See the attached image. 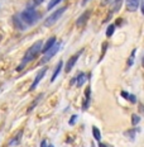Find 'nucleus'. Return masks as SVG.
I'll return each instance as SVG.
<instances>
[{"instance_id": "nucleus-6", "label": "nucleus", "mask_w": 144, "mask_h": 147, "mask_svg": "<svg viewBox=\"0 0 144 147\" xmlns=\"http://www.w3.org/2000/svg\"><path fill=\"white\" fill-rule=\"evenodd\" d=\"M47 67H43L42 70H39L38 72H37V75H35V79H34V81H33V84L30 85V88H29V90H34V89L37 88V85L39 84V81L42 80V79L44 78V75H46V72H47Z\"/></svg>"}, {"instance_id": "nucleus-18", "label": "nucleus", "mask_w": 144, "mask_h": 147, "mask_svg": "<svg viewBox=\"0 0 144 147\" xmlns=\"http://www.w3.org/2000/svg\"><path fill=\"white\" fill-rule=\"evenodd\" d=\"M114 32H115V24H110V26L108 27V29H106V36L111 37L113 34H114Z\"/></svg>"}, {"instance_id": "nucleus-4", "label": "nucleus", "mask_w": 144, "mask_h": 147, "mask_svg": "<svg viewBox=\"0 0 144 147\" xmlns=\"http://www.w3.org/2000/svg\"><path fill=\"white\" fill-rule=\"evenodd\" d=\"M66 7H62V8H60V9H57L56 11H54L53 14H51L50 17L47 18V19L44 20V27H51V26H53L54 23L57 22L58 19H60L61 17H62V14L66 11Z\"/></svg>"}, {"instance_id": "nucleus-24", "label": "nucleus", "mask_w": 144, "mask_h": 147, "mask_svg": "<svg viewBox=\"0 0 144 147\" xmlns=\"http://www.w3.org/2000/svg\"><path fill=\"white\" fill-rule=\"evenodd\" d=\"M115 0H102L101 1V5H109V4H113Z\"/></svg>"}, {"instance_id": "nucleus-2", "label": "nucleus", "mask_w": 144, "mask_h": 147, "mask_svg": "<svg viewBox=\"0 0 144 147\" xmlns=\"http://www.w3.org/2000/svg\"><path fill=\"white\" fill-rule=\"evenodd\" d=\"M19 18L23 23H27V26H33V24L39 19V14L37 13L34 9L29 8V9H27V10L22 11L19 15Z\"/></svg>"}, {"instance_id": "nucleus-23", "label": "nucleus", "mask_w": 144, "mask_h": 147, "mask_svg": "<svg viewBox=\"0 0 144 147\" xmlns=\"http://www.w3.org/2000/svg\"><path fill=\"white\" fill-rule=\"evenodd\" d=\"M44 0H32V4H33V7H37V5H39V4H42Z\"/></svg>"}, {"instance_id": "nucleus-15", "label": "nucleus", "mask_w": 144, "mask_h": 147, "mask_svg": "<svg viewBox=\"0 0 144 147\" xmlns=\"http://www.w3.org/2000/svg\"><path fill=\"white\" fill-rule=\"evenodd\" d=\"M42 98H43V94H41V95H39V96H38V98H37V99L34 100V102H33L32 104H30V105H29V108H28V110H27V113H30V112H32V110H33V109H34L35 107H37V104H38V103L42 100Z\"/></svg>"}, {"instance_id": "nucleus-21", "label": "nucleus", "mask_w": 144, "mask_h": 147, "mask_svg": "<svg viewBox=\"0 0 144 147\" xmlns=\"http://www.w3.org/2000/svg\"><path fill=\"white\" fill-rule=\"evenodd\" d=\"M41 147H53V145H50L47 140H43L41 142Z\"/></svg>"}, {"instance_id": "nucleus-28", "label": "nucleus", "mask_w": 144, "mask_h": 147, "mask_svg": "<svg viewBox=\"0 0 144 147\" xmlns=\"http://www.w3.org/2000/svg\"><path fill=\"white\" fill-rule=\"evenodd\" d=\"M121 96L125 98V99H128V96H129V93H127V91H121Z\"/></svg>"}, {"instance_id": "nucleus-5", "label": "nucleus", "mask_w": 144, "mask_h": 147, "mask_svg": "<svg viewBox=\"0 0 144 147\" xmlns=\"http://www.w3.org/2000/svg\"><path fill=\"white\" fill-rule=\"evenodd\" d=\"M82 52H84V50H80L77 53H75L73 55V56L71 57V59H70L68 61H67V63H66V67H65V72L66 74H68L70 71H71V70L73 69V66L76 65V62H77V60H78V57L81 56V53Z\"/></svg>"}, {"instance_id": "nucleus-17", "label": "nucleus", "mask_w": 144, "mask_h": 147, "mask_svg": "<svg viewBox=\"0 0 144 147\" xmlns=\"http://www.w3.org/2000/svg\"><path fill=\"white\" fill-rule=\"evenodd\" d=\"M135 52H137V50H133V52H131V55H130V57L128 59V63H127L128 67H130L131 65H133L134 60H135Z\"/></svg>"}, {"instance_id": "nucleus-11", "label": "nucleus", "mask_w": 144, "mask_h": 147, "mask_svg": "<svg viewBox=\"0 0 144 147\" xmlns=\"http://www.w3.org/2000/svg\"><path fill=\"white\" fill-rule=\"evenodd\" d=\"M22 136H23V131H19V132L15 134L14 138H13V140H10V142H9V146H17V145H19Z\"/></svg>"}, {"instance_id": "nucleus-29", "label": "nucleus", "mask_w": 144, "mask_h": 147, "mask_svg": "<svg viewBox=\"0 0 144 147\" xmlns=\"http://www.w3.org/2000/svg\"><path fill=\"white\" fill-rule=\"evenodd\" d=\"M75 82H76V79H72V80H71V85H73Z\"/></svg>"}, {"instance_id": "nucleus-27", "label": "nucleus", "mask_w": 144, "mask_h": 147, "mask_svg": "<svg viewBox=\"0 0 144 147\" xmlns=\"http://www.w3.org/2000/svg\"><path fill=\"white\" fill-rule=\"evenodd\" d=\"M99 147H113V146H110L109 143H102V142H100V143H99Z\"/></svg>"}, {"instance_id": "nucleus-1", "label": "nucleus", "mask_w": 144, "mask_h": 147, "mask_svg": "<svg viewBox=\"0 0 144 147\" xmlns=\"http://www.w3.org/2000/svg\"><path fill=\"white\" fill-rule=\"evenodd\" d=\"M42 43L43 42L42 41H37L35 43H33L30 47L27 50V52L24 53V57H23V60H22V63H20L19 66H18V71H20V70L23 69L24 66L27 65L28 62H30V61H33L35 59L37 56H38L39 53H41V50H42Z\"/></svg>"}, {"instance_id": "nucleus-22", "label": "nucleus", "mask_w": 144, "mask_h": 147, "mask_svg": "<svg viewBox=\"0 0 144 147\" xmlns=\"http://www.w3.org/2000/svg\"><path fill=\"white\" fill-rule=\"evenodd\" d=\"M76 121H77V115H72V117L70 118L68 124H70V125H73V124H75V122H76Z\"/></svg>"}, {"instance_id": "nucleus-7", "label": "nucleus", "mask_w": 144, "mask_h": 147, "mask_svg": "<svg viewBox=\"0 0 144 147\" xmlns=\"http://www.w3.org/2000/svg\"><path fill=\"white\" fill-rule=\"evenodd\" d=\"M90 17H91V11L90 10H86L82 15H80L78 19L76 20V26H77V27L86 26V23H87V20H88V18H90Z\"/></svg>"}, {"instance_id": "nucleus-10", "label": "nucleus", "mask_w": 144, "mask_h": 147, "mask_svg": "<svg viewBox=\"0 0 144 147\" xmlns=\"http://www.w3.org/2000/svg\"><path fill=\"white\" fill-rule=\"evenodd\" d=\"M54 42H56V37H54V36L51 37V38H48V41L46 42V45L43 46V47H42V50H41L42 53H46V52H47V51L52 47V46L54 45Z\"/></svg>"}, {"instance_id": "nucleus-8", "label": "nucleus", "mask_w": 144, "mask_h": 147, "mask_svg": "<svg viewBox=\"0 0 144 147\" xmlns=\"http://www.w3.org/2000/svg\"><path fill=\"white\" fill-rule=\"evenodd\" d=\"M140 5V0H127L125 1V7L129 11H135Z\"/></svg>"}, {"instance_id": "nucleus-20", "label": "nucleus", "mask_w": 144, "mask_h": 147, "mask_svg": "<svg viewBox=\"0 0 144 147\" xmlns=\"http://www.w3.org/2000/svg\"><path fill=\"white\" fill-rule=\"evenodd\" d=\"M60 1H61V0H51L50 4H48V7H47V8H48V10H51V9L53 8V7H56V5H57Z\"/></svg>"}, {"instance_id": "nucleus-19", "label": "nucleus", "mask_w": 144, "mask_h": 147, "mask_svg": "<svg viewBox=\"0 0 144 147\" xmlns=\"http://www.w3.org/2000/svg\"><path fill=\"white\" fill-rule=\"evenodd\" d=\"M140 122V117L138 114H133L131 115V123H133L134 125H137L138 123Z\"/></svg>"}, {"instance_id": "nucleus-25", "label": "nucleus", "mask_w": 144, "mask_h": 147, "mask_svg": "<svg viewBox=\"0 0 144 147\" xmlns=\"http://www.w3.org/2000/svg\"><path fill=\"white\" fill-rule=\"evenodd\" d=\"M133 133H135V131H133V129H131V131H128V132H127V136H129L130 138L133 140L134 137H135V134H133Z\"/></svg>"}, {"instance_id": "nucleus-12", "label": "nucleus", "mask_w": 144, "mask_h": 147, "mask_svg": "<svg viewBox=\"0 0 144 147\" xmlns=\"http://www.w3.org/2000/svg\"><path fill=\"white\" fill-rule=\"evenodd\" d=\"M61 69H62V61H58V63H57V66H56V69H54V72H53V75H52V78H51V81L53 82L54 80L57 79V76L60 75V71H61Z\"/></svg>"}, {"instance_id": "nucleus-26", "label": "nucleus", "mask_w": 144, "mask_h": 147, "mask_svg": "<svg viewBox=\"0 0 144 147\" xmlns=\"http://www.w3.org/2000/svg\"><path fill=\"white\" fill-rule=\"evenodd\" d=\"M128 99H129L131 103H135V102H137V96H135V95H133V94H130V95L128 96Z\"/></svg>"}, {"instance_id": "nucleus-9", "label": "nucleus", "mask_w": 144, "mask_h": 147, "mask_svg": "<svg viewBox=\"0 0 144 147\" xmlns=\"http://www.w3.org/2000/svg\"><path fill=\"white\" fill-rule=\"evenodd\" d=\"M90 102H91V88L87 86L86 90H85V102L82 104V110H86L88 108Z\"/></svg>"}, {"instance_id": "nucleus-3", "label": "nucleus", "mask_w": 144, "mask_h": 147, "mask_svg": "<svg viewBox=\"0 0 144 147\" xmlns=\"http://www.w3.org/2000/svg\"><path fill=\"white\" fill-rule=\"evenodd\" d=\"M60 47H61V42H54V45L52 46V47L48 50L46 53H43V57H42V60L39 61V65H43V63H47L48 61H50L52 57L54 56V55L58 52V50H60Z\"/></svg>"}, {"instance_id": "nucleus-14", "label": "nucleus", "mask_w": 144, "mask_h": 147, "mask_svg": "<svg viewBox=\"0 0 144 147\" xmlns=\"http://www.w3.org/2000/svg\"><path fill=\"white\" fill-rule=\"evenodd\" d=\"M13 22H14V26L17 27V28H19V29H25V27H24L23 24H20V23H23V22L20 20L19 15H15V17L13 18Z\"/></svg>"}, {"instance_id": "nucleus-13", "label": "nucleus", "mask_w": 144, "mask_h": 147, "mask_svg": "<svg viewBox=\"0 0 144 147\" xmlns=\"http://www.w3.org/2000/svg\"><path fill=\"white\" fill-rule=\"evenodd\" d=\"M85 81H86V75H85V74H82V72H80V74H78V76H77V79H76L77 86H78V88H81L82 85L85 84Z\"/></svg>"}, {"instance_id": "nucleus-16", "label": "nucleus", "mask_w": 144, "mask_h": 147, "mask_svg": "<svg viewBox=\"0 0 144 147\" xmlns=\"http://www.w3.org/2000/svg\"><path fill=\"white\" fill-rule=\"evenodd\" d=\"M92 134H94L95 140H97V141L101 140V133H100V131H99V128L97 127H92Z\"/></svg>"}]
</instances>
